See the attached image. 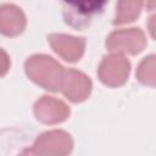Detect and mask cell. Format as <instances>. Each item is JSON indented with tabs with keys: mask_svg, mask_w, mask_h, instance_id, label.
<instances>
[{
	"mask_svg": "<svg viewBox=\"0 0 156 156\" xmlns=\"http://www.w3.org/2000/svg\"><path fill=\"white\" fill-rule=\"evenodd\" d=\"M145 7L147 11H152L156 9V0H145Z\"/></svg>",
	"mask_w": 156,
	"mask_h": 156,
	"instance_id": "cell-14",
	"label": "cell"
},
{
	"mask_svg": "<svg viewBox=\"0 0 156 156\" xmlns=\"http://www.w3.org/2000/svg\"><path fill=\"white\" fill-rule=\"evenodd\" d=\"M1 54H2V67H1V76H5L6 71L9 69V66H10V62H9V58H7V55L4 50H1Z\"/></svg>",
	"mask_w": 156,
	"mask_h": 156,
	"instance_id": "cell-13",
	"label": "cell"
},
{
	"mask_svg": "<svg viewBox=\"0 0 156 156\" xmlns=\"http://www.w3.org/2000/svg\"><path fill=\"white\" fill-rule=\"evenodd\" d=\"M65 71L55 58L45 54L32 55L24 62L27 77L43 89L52 93L60 90Z\"/></svg>",
	"mask_w": 156,
	"mask_h": 156,
	"instance_id": "cell-1",
	"label": "cell"
},
{
	"mask_svg": "<svg viewBox=\"0 0 156 156\" xmlns=\"http://www.w3.org/2000/svg\"><path fill=\"white\" fill-rule=\"evenodd\" d=\"M143 4L144 0H117L113 24L121 26L134 22L141 13Z\"/></svg>",
	"mask_w": 156,
	"mask_h": 156,
	"instance_id": "cell-10",
	"label": "cell"
},
{
	"mask_svg": "<svg viewBox=\"0 0 156 156\" xmlns=\"http://www.w3.org/2000/svg\"><path fill=\"white\" fill-rule=\"evenodd\" d=\"M27 24L23 11L13 4H2L0 6V32L6 37L20 35Z\"/></svg>",
	"mask_w": 156,
	"mask_h": 156,
	"instance_id": "cell-9",
	"label": "cell"
},
{
	"mask_svg": "<svg viewBox=\"0 0 156 156\" xmlns=\"http://www.w3.org/2000/svg\"><path fill=\"white\" fill-rule=\"evenodd\" d=\"M110 52L138 55L146 46V38L140 28H127L113 30L105 41Z\"/></svg>",
	"mask_w": 156,
	"mask_h": 156,
	"instance_id": "cell-4",
	"label": "cell"
},
{
	"mask_svg": "<svg viewBox=\"0 0 156 156\" xmlns=\"http://www.w3.org/2000/svg\"><path fill=\"white\" fill-rule=\"evenodd\" d=\"M147 29H149L150 35L156 40V12L149 17V21H147Z\"/></svg>",
	"mask_w": 156,
	"mask_h": 156,
	"instance_id": "cell-12",
	"label": "cell"
},
{
	"mask_svg": "<svg viewBox=\"0 0 156 156\" xmlns=\"http://www.w3.org/2000/svg\"><path fill=\"white\" fill-rule=\"evenodd\" d=\"M35 118L45 124H56L66 121L71 113L69 107L54 96L44 95L38 99L33 106Z\"/></svg>",
	"mask_w": 156,
	"mask_h": 156,
	"instance_id": "cell-8",
	"label": "cell"
},
{
	"mask_svg": "<svg viewBox=\"0 0 156 156\" xmlns=\"http://www.w3.org/2000/svg\"><path fill=\"white\" fill-rule=\"evenodd\" d=\"M62 9V17L67 26L83 30L94 18L102 13L108 0H57Z\"/></svg>",
	"mask_w": 156,
	"mask_h": 156,
	"instance_id": "cell-2",
	"label": "cell"
},
{
	"mask_svg": "<svg viewBox=\"0 0 156 156\" xmlns=\"http://www.w3.org/2000/svg\"><path fill=\"white\" fill-rule=\"evenodd\" d=\"M129 73L130 62L126 56L117 52L104 56L98 68L100 82L111 88H118L123 85L129 77Z\"/></svg>",
	"mask_w": 156,
	"mask_h": 156,
	"instance_id": "cell-5",
	"label": "cell"
},
{
	"mask_svg": "<svg viewBox=\"0 0 156 156\" xmlns=\"http://www.w3.org/2000/svg\"><path fill=\"white\" fill-rule=\"evenodd\" d=\"M135 76L141 84L156 88V54H151L140 61Z\"/></svg>",
	"mask_w": 156,
	"mask_h": 156,
	"instance_id": "cell-11",
	"label": "cell"
},
{
	"mask_svg": "<svg viewBox=\"0 0 156 156\" xmlns=\"http://www.w3.org/2000/svg\"><path fill=\"white\" fill-rule=\"evenodd\" d=\"M73 149V140L65 130H50L40 134L30 149H26V155H67Z\"/></svg>",
	"mask_w": 156,
	"mask_h": 156,
	"instance_id": "cell-3",
	"label": "cell"
},
{
	"mask_svg": "<svg viewBox=\"0 0 156 156\" xmlns=\"http://www.w3.org/2000/svg\"><path fill=\"white\" fill-rule=\"evenodd\" d=\"M48 43L51 49L65 61L78 62L85 50V39L77 38L62 33H52L48 35Z\"/></svg>",
	"mask_w": 156,
	"mask_h": 156,
	"instance_id": "cell-7",
	"label": "cell"
},
{
	"mask_svg": "<svg viewBox=\"0 0 156 156\" xmlns=\"http://www.w3.org/2000/svg\"><path fill=\"white\" fill-rule=\"evenodd\" d=\"M91 88V80L87 74L74 68H68L65 71L60 91L69 101L77 104L89 98Z\"/></svg>",
	"mask_w": 156,
	"mask_h": 156,
	"instance_id": "cell-6",
	"label": "cell"
}]
</instances>
